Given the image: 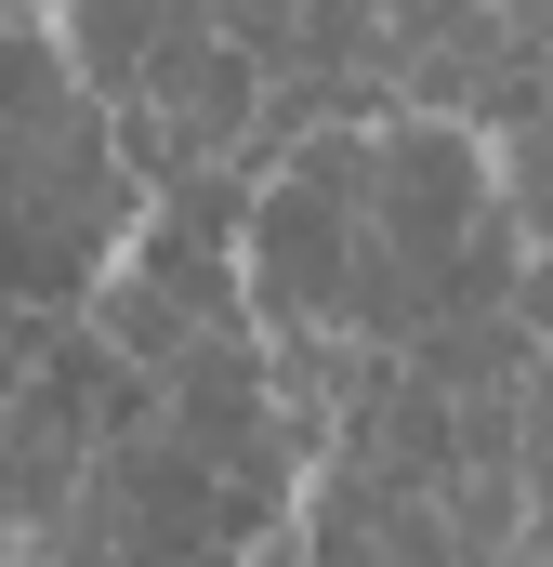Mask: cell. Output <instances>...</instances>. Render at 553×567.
<instances>
[{"label": "cell", "mask_w": 553, "mask_h": 567, "mask_svg": "<svg viewBox=\"0 0 553 567\" xmlns=\"http://www.w3.org/2000/svg\"><path fill=\"white\" fill-rule=\"evenodd\" d=\"M145 225V158L119 133V106L93 93V66L0 13V303H93L106 265L133 251Z\"/></svg>", "instance_id": "6da1fadb"}, {"label": "cell", "mask_w": 553, "mask_h": 567, "mask_svg": "<svg viewBox=\"0 0 553 567\" xmlns=\"http://www.w3.org/2000/svg\"><path fill=\"white\" fill-rule=\"evenodd\" d=\"M369 133L383 120H316L251 172L238 198V278L276 330H356V265H369Z\"/></svg>", "instance_id": "7a4b0ae2"}, {"label": "cell", "mask_w": 553, "mask_h": 567, "mask_svg": "<svg viewBox=\"0 0 553 567\" xmlns=\"http://www.w3.org/2000/svg\"><path fill=\"white\" fill-rule=\"evenodd\" d=\"M528 555H553V343L528 357Z\"/></svg>", "instance_id": "3957f363"}]
</instances>
